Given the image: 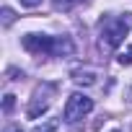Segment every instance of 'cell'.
Wrapping results in <instances>:
<instances>
[{
	"label": "cell",
	"mask_w": 132,
	"mask_h": 132,
	"mask_svg": "<svg viewBox=\"0 0 132 132\" xmlns=\"http://www.w3.org/2000/svg\"><path fill=\"white\" fill-rule=\"evenodd\" d=\"M23 49L31 54H52V57H68L73 54L70 36H49V34H26L21 39Z\"/></svg>",
	"instance_id": "6da1fadb"
},
{
	"label": "cell",
	"mask_w": 132,
	"mask_h": 132,
	"mask_svg": "<svg viewBox=\"0 0 132 132\" xmlns=\"http://www.w3.org/2000/svg\"><path fill=\"white\" fill-rule=\"evenodd\" d=\"M73 80L80 83V86H91V83H96V73H91V70H75Z\"/></svg>",
	"instance_id": "5b68a950"
},
{
	"label": "cell",
	"mask_w": 132,
	"mask_h": 132,
	"mask_svg": "<svg viewBox=\"0 0 132 132\" xmlns=\"http://www.w3.org/2000/svg\"><path fill=\"white\" fill-rule=\"evenodd\" d=\"M13 18H16V16H13V11H11V8H3V23H5V26H11V23H13Z\"/></svg>",
	"instance_id": "9c48e42d"
},
{
	"label": "cell",
	"mask_w": 132,
	"mask_h": 132,
	"mask_svg": "<svg viewBox=\"0 0 132 132\" xmlns=\"http://www.w3.org/2000/svg\"><path fill=\"white\" fill-rule=\"evenodd\" d=\"M31 132H57V122H54V119H47V122L36 124Z\"/></svg>",
	"instance_id": "8992f818"
},
{
	"label": "cell",
	"mask_w": 132,
	"mask_h": 132,
	"mask_svg": "<svg viewBox=\"0 0 132 132\" xmlns=\"http://www.w3.org/2000/svg\"><path fill=\"white\" fill-rule=\"evenodd\" d=\"M57 5H73V3H78V0H54Z\"/></svg>",
	"instance_id": "8fae6325"
},
{
	"label": "cell",
	"mask_w": 132,
	"mask_h": 132,
	"mask_svg": "<svg viewBox=\"0 0 132 132\" xmlns=\"http://www.w3.org/2000/svg\"><path fill=\"white\" fill-rule=\"evenodd\" d=\"M52 93H54V86H39L31 96V104H29V117H39L49 109L52 104Z\"/></svg>",
	"instance_id": "277c9868"
},
{
	"label": "cell",
	"mask_w": 132,
	"mask_h": 132,
	"mask_svg": "<svg viewBox=\"0 0 132 132\" xmlns=\"http://www.w3.org/2000/svg\"><path fill=\"white\" fill-rule=\"evenodd\" d=\"M93 111V98H88L86 93H73L68 101H65V122H70V124H75V122H80L83 117H88Z\"/></svg>",
	"instance_id": "3957f363"
},
{
	"label": "cell",
	"mask_w": 132,
	"mask_h": 132,
	"mask_svg": "<svg viewBox=\"0 0 132 132\" xmlns=\"http://www.w3.org/2000/svg\"><path fill=\"white\" fill-rule=\"evenodd\" d=\"M111 132H122V129H111Z\"/></svg>",
	"instance_id": "4fadbf2b"
},
{
	"label": "cell",
	"mask_w": 132,
	"mask_h": 132,
	"mask_svg": "<svg viewBox=\"0 0 132 132\" xmlns=\"http://www.w3.org/2000/svg\"><path fill=\"white\" fill-rule=\"evenodd\" d=\"M117 62H119V65H132V47H127L124 52H119Z\"/></svg>",
	"instance_id": "52a82bcc"
},
{
	"label": "cell",
	"mask_w": 132,
	"mask_h": 132,
	"mask_svg": "<svg viewBox=\"0 0 132 132\" xmlns=\"http://www.w3.org/2000/svg\"><path fill=\"white\" fill-rule=\"evenodd\" d=\"M18 3L23 8H36V5H42V0H18Z\"/></svg>",
	"instance_id": "30bf717a"
},
{
	"label": "cell",
	"mask_w": 132,
	"mask_h": 132,
	"mask_svg": "<svg viewBox=\"0 0 132 132\" xmlns=\"http://www.w3.org/2000/svg\"><path fill=\"white\" fill-rule=\"evenodd\" d=\"M5 132H23V129H21V127H18V124H13V127H8V129H5Z\"/></svg>",
	"instance_id": "7c38bea8"
},
{
	"label": "cell",
	"mask_w": 132,
	"mask_h": 132,
	"mask_svg": "<svg viewBox=\"0 0 132 132\" xmlns=\"http://www.w3.org/2000/svg\"><path fill=\"white\" fill-rule=\"evenodd\" d=\"M129 26H132V13H124L119 18H106L101 23V47H109V49L119 47L124 42Z\"/></svg>",
	"instance_id": "7a4b0ae2"
},
{
	"label": "cell",
	"mask_w": 132,
	"mask_h": 132,
	"mask_svg": "<svg viewBox=\"0 0 132 132\" xmlns=\"http://www.w3.org/2000/svg\"><path fill=\"white\" fill-rule=\"evenodd\" d=\"M13 106H16V96L8 93V96L3 98V109H5V111H13Z\"/></svg>",
	"instance_id": "ba28073f"
}]
</instances>
